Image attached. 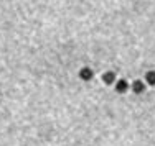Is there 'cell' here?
<instances>
[{"label": "cell", "mask_w": 155, "mask_h": 146, "mask_svg": "<svg viewBox=\"0 0 155 146\" xmlns=\"http://www.w3.org/2000/svg\"><path fill=\"white\" fill-rule=\"evenodd\" d=\"M116 90L117 94H125L129 90V82L125 81V79H120V81H117L116 84Z\"/></svg>", "instance_id": "cell-2"}, {"label": "cell", "mask_w": 155, "mask_h": 146, "mask_svg": "<svg viewBox=\"0 0 155 146\" xmlns=\"http://www.w3.org/2000/svg\"><path fill=\"white\" fill-rule=\"evenodd\" d=\"M145 81L149 85H155V71H149L145 74Z\"/></svg>", "instance_id": "cell-5"}, {"label": "cell", "mask_w": 155, "mask_h": 146, "mask_svg": "<svg viewBox=\"0 0 155 146\" xmlns=\"http://www.w3.org/2000/svg\"><path fill=\"white\" fill-rule=\"evenodd\" d=\"M102 81H104V84H107V85H110V84H114V81H116V74L114 72H106V74H102Z\"/></svg>", "instance_id": "cell-4"}, {"label": "cell", "mask_w": 155, "mask_h": 146, "mask_svg": "<svg viewBox=\"0 0 155 146\" xmlns=\"http://www.w3.org/2000/svg\"><path fill=\"white\" fill-rule=\"evenodd\" d=\"M93 76H94V72L91 71V67H83L79 71V77H81V81H91L93 79Z\"/></svg>", "instance_id": "cell-1"}, {"label": "cell", "mask_w": 155, "mask_h": 146, "mask_svg": "<svg viewBox=\"0 0 155 146\" xmlns=\"http://www.w3.org/2000/svg\"><path fill=\"white\" fill-rule=\"evenodd\" d=\"M132 90H134V94H142L143 90H145V85H143L142 81H134V84H132Z\"/></svg>", "instance_id": "cell-3"}]
</instances>
